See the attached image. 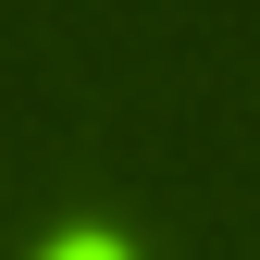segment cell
I'll use <instances>...</instances> for the list:
<instances>
[{
  "label": "cell",
  "instance_id": "6da1fadb",
  "mask_svg": "<svg viewBox=\"0 0 260 260\" xmlns=\"http://www.w3.org/2000/svg\"><path fill=\"white\" fill-rule=\"evenodd\" d=\"M38 260H137L124 236H62V248H38Z\"/></svg>",
  "mask_w": 260,
  "mask_h": 260
}]
</instances>
